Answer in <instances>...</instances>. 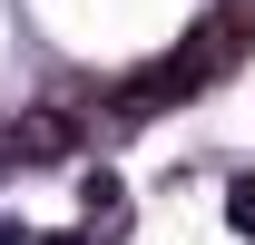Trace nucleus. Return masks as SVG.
Listing matches in <instances>:
<instances>
[{
	"label": "nucleus",
	"instance_id": "f257e3e1",
	"mask_svg": "<svg viewBox=\"0 0 255 245\" xmlns=\"http://www.w3.org/2000/svg\"><path fill=\"white\" fill-rule=\"evenodd\" d=\"M79 147V108L69 98H39L30 118H10V167H39V157H69Z\"/></svg>",
	"mask_w": 255,
	"mask_h": 245
}]
</instances>
